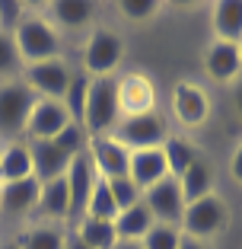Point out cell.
<instances>
[{
    "label": "cell",
    "instance_id": "obj_29",
    "mask_svg": "<svg viewBox=\"0 0 242 249\" xmlns=\"http://www.w3.org/2000/svg\"><path fill=\"white\" fill-rule=\"evenodd\" d=\"M105 185H109V195H112V201H115V208H118V214L121 211H128V208H134L144 198V192L137 189V185L131 182L128 176H118V179H105Z\"/></svg>",
    "mask_w": 242,
    "mask_h": 249
},
{
    "label": "cell",
    "instance_id": "obj_16",
    "mask_svg": "<svg viewBox=\"0 0 242 249\" xmlns=\"http://www.w3.org/2000/svg\"><path fill=\"white\" fill-rule=\"evenodd\" d=\"M32 179V154L26 141L0 144V182H19Z\"/></svg>",
    "mask_w": 242,
    "mask_h": 249
},
{
    "label": "cell",
    "instance_id": "obj_18",
    "mask_svg": "<svg viewBox=\"0 0 242 249\" xmlns=\"http://www.w3.org/2000/svg\"><path fill=\"white\" fill-rule=\"evenodd\" d=\"M38 211L51 224H61V220H70V192H67V179H51V182H42L38 189Z\"/></svg>",
    "mask_w": 242,
    "mask_h": 249
},
{
    "label": "cell",
    "instance_id": "obj_10",
    "mask_svg": "<svg viewBox=\"0 0 242 249\" xmlns=\"http://www.w3.org/2000/svg\"><path fill=\"white\" fill-rule=\"evenodd\" d=\"M64 179H67V192H70V220H74V217L80 220L83 211H86L89 192H93L96 182H99V173H96V166H93V160H89L86 150L70 160Z\"/></svg>",
    "mask_w": 242,
    "mask_h": 249
},
{
    "label": "cell",
    "instance_id": "obj_23",
    "mask_svg": "<svg viewBox=\"0 0 242 249\" xmlns=\"http://www.w3.org/2000/svg\"><path fill=\"white\" fill-rule=\"evenodd\" d=\"M74 233L86 243L89 249H112L118 243V233H115V224L112 220H96V217H80L77 220Z\"/></svg>",
    "mask_w": 242,
    "mask_h": 249
},
{
    "label": "cell",
    "instance_id": "obj_8",
    "mask_svg": "<svg viewBox=\"0 0 242 249\" xmlns=\"http://www.w3.org/2000/svg\"><path fill=\"white\" fill-rule=\"evenodd\" d=\"M144 205L150 208L156 224H172V227H178V220H182V214H185V198H182L178 179L166 176L156 185H150V189L144 192Z\"/></svg>",
    "mask_w": 242,
    "mask_h": 249
},
{
    "label": "cell",
    "instance_id": "obj_33",
    "mask_svg": "<svg viewBox=\"0 0 242 249\" xmlns=\"http://www.w3.org/2000/svg\"><path fill=\"white\" fill-rule=\"evenodd\" d=\"M118 10H121V16H125V19L140 22V19H150V16L160 10V3H156V0H121V3H118Z\"/></svg>",
    "mask_w": 242,
    "mask_h": 249
},
{
    "label": "cell",
    "instance_id": "obj_14",
    "mask_svg": "<svg viewBox=\"0 0 242 249\" xmlns=\"http://www.w3.org/2000/svg\"><path fill=\"white\" fill-rule=\"evenodd\" d=\"M204 71L210 73L213 80H236L242 73V58H239V45L229 42H217L207 48L204 54Z\"/></svg>",
    "mask_w": 242,
    "mask_h": 249
},
{
    "label": "cell",
    "instance_id": "obj_35",
    "mask_svg": "<svg viewBox=\"0 0 242 249\" xmlns=\"http://www.w3.org/2000/svg\"><path fill=\"white\" fill-rule=\"evenodd\" d=\"M229 173H233L236 182H242V144L233 150V160H229Z\"/></svg>",
    "mask_w": 242,
    "mask_h": 249
},
{
    "label": "cell",
    "instance_id": "obj_19",
    "mask_svg": "<svg viewBox=\"0 0 242 249\" xmlns=\"http://www.w3.org/2000/svg\"><path fill=\"white\" fill-rule=\"evenodd\" d=\"M213 32H217V42H229V45H239L242 38V0H220L213 3Z\"/></svg>",
    "mask_w": 242,
    "mask_h": 249
},
{
    "label": "cell",
    "instance_id": "obj_27",
    "mask_svg": "<svg viewBox=\"0 0 242 249\" xmlns=\"http://www.w3.org/2000/svg\"><path fill=\"white\" fill-rule=\"evenodd\" d=\"M89 73H74L70 77V83H67V93L64 99H61V106L67 109V115H70V122L74 124H83V109H86V96H89Z\"/></svg>",
    "mask_w": 242,
    "mask_h": 249
},
{
    "label": "cell",
    "instance_id": "obj_6",
    "mask_svg": "<svg viewBox=\"0 0 242 249\" xmlns=\"http://www.w3.org/2000/svg\"><path fill=\"white\" fill-rule=\"evenodd\" d=\"M32 106H35V93L26 83H3L0 87V138L16 141V134L26 131Z\"/></svg>",
    "mask_w": 242,
    "mask_h": 249
},
{
    "label": "cell",
    "instance_id": "obj_5",
    "mask_svg": "<svg viewBox=\"0 0 242 249\" xmlns=\"http://www.w3.org/2000/svg\"><path fill=\"white\" fill-rule=\"evenodd\" d=\"M112 138L121 141L128 150H147V147H162L166 141V124L156 112H137V115H121L112 128Z\"/></svg>",
    "mask_w": 242,
    "mask_h": 249
},
{
    "label": "cell",
    "instance_id": "obj_1",
    "mask_svg": "<svg viewBox=\"0 0 242 249\" xmlns=\"http://www.w3.org/2000/svg\"><path fill=\"white\" fill-rule=\"evenodd\" d=\"M118 118H121V109H118V80L115 77H93L89 80L86 109H83V131L89 138L112 134Z\"/></svg>",
    "mask_w": 242,
    "mask_h": 249
},
{
    "label": "cell",
    "instance_id": "obj_21",
    "mask_svg": "<svg viewBox=\"0 0 242 249\" xmlns=\"http://www.w3.org/2000/svg\"><path fill=\"white\" fill-rule=\"evenodd\" d=\"M115 233H118V240H134V243H140L144 236L150 233V227H153L156 220H153V214H150V208L144 205V198H140L134 208H128V211H121L115 220Z\"/></svg>",
    "mask_w": 242,
    "mask_h": 249
},
{
    "label": "cell",
    "instance_id": "obj_22",
    "mask_svg": "<svg viewBox=\"0 0 242 249\" xmlns=\"http://www.w3.org/2000/svg\"><path fill=\"white\" fill-rule=\"evenodd\" d=\"M178 185H182L185 205H191V201H198V198H204V195H213V176H210V166H207L204 160H198L194 166H188L182 176H178Z\"/></svg>",
    "mask_w": 242,
    "mask_h": 249
},
{
    "label": "cell",
    "instance_id": "obj_40",
    "mask_svg": "<svg viewBox=\"0 0 242 249\" xmlns=\"http://www.w3.org/2000/svg\"><path fill=\"white\" fill-rule=\"evenodd\" d=\"M0 249H19V243H13V240H10V243H0Z\"/></svg>",
    "mask_w": 242,
    "mask_h": 249
},
{
    "label": "cell",
    "instance_id": "obj_34",
    "mask_svg": "<svg viewBox=\"0 0 242 249\" xmlns=\"http://www.w3.org/2000/svg\"><path fill=\"white\" fill-rule=\"evenodd\" d=\"M22 19V7L13 3V0H0V29L3 32H13Z\"/></svg>",
    "mask_w": 242,
    "mask_h": 249
},
{
    "label": "cell",
    "instance_id": "obj_31",
    "mask_svg": "<svg viewBox=\"0 0 242 249\" xmlns=\"http://www.w3.org/2000/svg\"><path fill=\"white\" fill-rule=\"evenodd\" d=\"M86 138L89 134L83 131V124H74V122H67L64 128H61L58 134H54V144L64 150V154H70V157H77V154H83L86 150Z\"/></svg>",
    "mask_w": 242,
    "mask_h": 249
},
{
    "label": "cell",
    "instance_id": "obj_38",
    "mask_svg": "<svg viewBox=\"0 0 242 249\" xmlns=\"http://www.w3.org/2000/svg\"><path fill=\"white\" fill-rule=\"evenodd\" d=\"M178 249H207V246H204L201 240H191V236H182V246H178Z\"/></svg>",
    "mask_w": 242,
    "mask_h": 249
},
{
    "label": "cell",
    "instance_id": "obj_26",
    "mask_svg": "<svg viewBox=\"0 0 242 249\" xmlns=\"http://www.w3.org/2000/svg\"><path fill=\"white\" fill-rule=\"evenodd\" d=\"M93 16H96V10L86 0H58V3H51V19L58 22V26H67V29L89 26Z\"/></svg>",
    "mask_w": 242,
    "mask_h": 249
},
{
    "label": "cell",
    "instance_id": "obj_30",
    "mask_svg": "<svg viewBox=\"0 0 242 249\" xmlns=\"http://www.w3.org/2000/svg\"><path fill=\"white\" fill-rule=\"evenodd\" d=\"M144 249H178L182 246V230L172 227V224H153L150 233L140 240Z\"/></svg>",
    "mask_w": 242,
    "mask_h": 249
},
{
    "label": "cell",
    "instance_id": "obj_36",
    "mask_svg": "<svg viewBox=\"0 0 242 249\" xmlns=\"http://www.w3.org/2000/svg\"><path fill=\"white\" fill-rule=\"evenodd\" d=\"M233 106H236V115L242 118V73L233 80Z\"/></svg>",
    "mask_w": 242,
    "mask_h": 249
},
{
    "label": "cell",
    "instance_id": "obj_28",
    "mask_svg": "<svg viewBox=\"0 0 242 249\" xmlns=\"http://www.w3.org/2000/svg\"><path fill=\"white\" fill-rule=\"evenodd\" d=\"M83 217H96V220H115V217H118V208H115V201H112V195H109V185H105V179H99V182L93 185Z\"/></svg>",
    "mask_w": 242,
    "mask_h": 249
},
{
    "label": "cell",
    "instance_id": "obj_17",
    "mask_svg": "<svg viewBox=\"0 0 242 249\" xmlns=\"http://www.w3.org/2000/svg\"><path fill=\"white\" fill-rule=\"evenodd\" d=\"M38 189L35 179H19V182H0V211L7 214H29L38 205Z\"/></svg>",
    "mask_w": 242,
    "mask_h": 249
},
{
    "label": "cell",
    "instance_id": "obj_37",
    "mask_svg": "<svg viewBox=\"0 0 242 249\" xmlns=\"http://www.w3.org/2000/svg\"><path fill=\"white\" fill-rule=\"evenodd\" d=\"M64 249H89V246H86V243H83L80 236L74 233V230H70V233H67V243H64Z\"/></svg>",
    "mask_w": 242,
    "mask_h": 249
},
{
    "label": "cell",
    "instance_id": "obj_20",
    "mask_svg": "<svg viewBox=\"0 0 242 249\" xmlns=\"http://www.w3.org/2000/svg\"><path fill=\"white\" fill-rule=\"evenodd\" d=\"M207 112H210V106H207V96L201 87H194V83H178L176 87V115L182 124H201L207 118Z\"/></svg>",
    "mask_w": 242,
    "mask_h": 249
},
{
    "label": "cell",
    "instance_id": "obj_12",
    "mask_svg": "<svg viewBox=\"0 0 242 249\" xmlns=\"http://www.w3.org/2000/svg\"><path fill=\"white\" fill-rule=\"evenodd\" d=\"M67 122H70V115L58 99H38L35 96V106H32L29 122H26V134L32 141H51Z\"/></svg>",
    "mask_w": 242,
    "mask_h": 249
},
{
    "label": "cell",
    "instance_id": "obj_9",
    "mask_svg": "<svg viewBox=\"0 0 242 249\" xmlns=\"http://www.w3.org/2000/svg\"><path fill=\"white\" fill-rule=\"evenodd\" d=\"M89 160H93L99 179H118L128 176V163H131V150L121 141H115L112 134H99L89 141Z\"/></svg>",
    "mask_w": 242,
    "mask_h": 249
},
{
    "label": "cell",
    "instance_id": "obj_4",
    "mask_svg": "<svg viewBox=\"0 0 242 249\" xmlns=\"http://www.w3.org/2000/svg\"><path fill=\"white\" fill-rule=\"evenodd\" d=\"M125 58V38L115 29H93L83 45V73L89 77H112Z\"/></svg>",
    "mask_w": 242,
    "mask_h": 249
},
{
    "label": "cell",
    "instance_id": "obj_41",
    "mask_svg": "<svg viewBox=\"0 0 242 249\" xmlns=\"http://www.w3.org/2000/svg\"><path fill=\"white\" fill-rule=\"evenodd\" d=\"M239 58H242V38H239Z\"/></svg>",
    "mask_w": 242,
    "mask_h": 249
},
{
    "label": "cell",
    "instance_id": "obj_32",
    "mask_svg": "<svg viewBox=\"0 0 242 249\" xmlns=\"http://www.w3.org/2000/svg\"><path fill=\"white\" fill-rule=\"evenodd\" d=\"M19 52H16V42H13V32H3L0 29V77H10V73L19 71Z\"/></svg>",
    "mask_w": 242,
    "mask_h": 249
},
{
    "label": "cell",
    "instance_id": "obj_15",
    "mask_svg": "<svg viewBox=\"0 0 242 249\" xmlns=\"http://www.w3.org/2000/svg\"><path fill=\"white\" fill-rule=\"evenodd\" d=\"M118 109L121 115H137V112H153V87L147 77H125L118 80Z\"/></svg>",
    "mask_w": 242,
    "mask_h": 249
},
{
    "label": "cell",
    "instance_id": "obj_39",
    "mask_svg": "<svg viewBox=\"0 0 242 249\" xmlns=\"http://www.w3.org/2000/svg\"><path fill=\"white\" fill-rule=\"evenodd\" d=\"M112 249H144V246H140V243H134V240H118Z\"/></svg>",
    "mask_w": 242,
    "mask_h": 249
},
{
    "label": "cell",
    "instance_id": "obj_11",
    "mask_svg": "<svg viewBox=\"0 0 242 249\" xmlns=\"http://www.w3.org/2000/svg\"><path fill=\"white\" fill-rule=\"evenodd\" d=\"M29 154H32V179L38 185L61 179L67 173V166H70V160H74L54 141H29Z\"/></svg>",
    "mask_w": 242,
    "mask_h": 249
},
{
    "label": "cell",
    "instance_id": "obj_25",
    "mask_svg": "<svg viewBox=\"0 0 242 249\" xmlns=\"http://www.w3.org/2000/svg\"><path fill=\"white\" fill-rule=\"evenodd\" d=\"M19 249H64L67 230L61 224H35L19 236Z\"/></svg>",
    "mask_w": 242,
    "mask_h": 249
},
{
    "label": "cell",
    "instance_id": "obj_7",
    "mask_svg": "<svg viewBox=\"0 0 242 249\" xmlns=\"http://www.w3.org/2000/svg\"><path fill=\"white\" fill-rule=\"evenodd\" d=\"M74 71L64 58H51V61H38V64H26V87L38 96V99H64L67 83H70Z\"/></svg>",
    "mask_w": 242,
    "mask_h": 249
},
{
    "label": "cell",
    "instance_id": "obj_13",
    "mask_svg": "<svg viewBox=\"0 0 242 249\" xmlns=\"http://www.w3.org/2000/svg\"><path fill=\"white\" fill-rule=\"evenodd\" d=\"M169 176L166 154L162 147H147V150H131V163H128V179L137 185L140 192H147L160 179Z\"/></svg>",
    "mask_w": 242,
    "mask_h": 249
},
{
    "label": "cell",
    "instance_id": "obj_24",
    "mask_svg": "<svg viewBox=\"0 0 242 249\" xmlns=\"http://www.w3.org/2000/svg\"><path fill=\"white\" fill-rule=\"evenodd\" d=\"M162 154H166V166H169V176H182L188 166H194V163L201 160L198 147L191 144V141L185 138H166L162 141Z\"/></svg>",
    "mask_w": 242,
    "mask_h": 249
},
{
    "label": "cell",
    "instance_id": "obj_3",
    "mask_svg": "<svg viewBox=\"0 0 242 249\" xmlns=\"http://www.w3.org/2000/svg\"><path fill=\"white\" fill-rule=\"evenodd\" d=\"M226 220H229V208H226V201L213 192V195H204V198H198V201L185 205L178 230H182V236H191V240L204 243V240L220 233V230L226 227Z\"/></svg>",
    "mask_w": 242,
    "mask_h": 249
},
{
    "label": "cell",
    "instance_id": "obj_2",
    "mask_svg": "<svg viewBox=\"0 0 242 249\" xmlns=\"http://www.w3.org/2000/svg\"><path fill=\"white\" fill-rule=\"evenodd\" d=\"M13 42L19 52L22 64H38V61H51L61 52V36L51 19L42 16H22L19 26L13 29Z\"/></svg>",
    "mask_w": 242,
    "mask_h": 249
}]
</instances>
